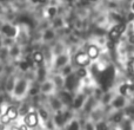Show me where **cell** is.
Segmentation results:
<instances>
[{
	"label": "cell",
	"instance_id": "obj_1",
	"mask_svg": "<svg viewBox=\"0 0 134 130\" xmlns=\"http://www.w3.org/2000/svg\"><path fill=\"white\" fill-rule=\"evenodd\" d=\"M25 123H26V126L31 127V128L35 127L38 124V116H37V114H35V112H30L28 115H26Z\"/></svg>",
	"mask_w": 134,
	"mask_h": 130
},
{
	"label": "cell",
	"instance_id": "obj_2",
	"mask_svg": "<svg viewBox=\"0 0 134 130\" xmlns=\"http://www.w3.org/2000/svg\"><path fill=\"white\" fill-rule=\"evenodd\" d=\"M90 57H88L87 53H82V52H80V53L76 54L75 57V62L78 65H80V66H86V65H88L90 63Z\"/></svg>",
	"mask_w": 134,
	"mask_h": 130
},
{
	"label": "cell",
	"instance_id": "obj_3",
	"mask_svg": "<svg viewBox=\"0 0 134 130\" xmlns=\"http://www.w3.org/2000/svg\"><path fill=\"white\" fill-rule=\"evenodd\" d=\"M87 54H88V57H90L91 59H95L98 57V54H99V49H98L95 45H92V46L88 47Z\"/></svg>",
	"mask_w": 134,
	"mask_h": 130
},
{
	"label": "cell",
	"instance_id": "obj_4",
	"mask_svg": "<svg viewBox=\"0 0 134 130\" xmlns=\"http://www.w3.org/2000/svg\"><path fill=\"white\" fill-rule=\"evenodd\" d=\"M6 115L8 116V118L11 119V121L12 119H15L16 117H18V110H16L15 107H9L6 111Z\"/></svg>",
	"mask_w": 134,
	"mask_h": 130
},
{
	"label": "cell",
	"instance_id": "obj_5",
	"mask_svg": "<svg viewBox=\"0 0 134 130\" xmlns=\"http://www.w3.org/2000/svg\"><path fill=\"white\" fill-rule=\"evenodd\" d=\"M120 34L121 33L118 31V28L114 27V28H112L111 32H109V39L113 40V42H116V40L119 39V37H120Z\"/></svg>",
	"mask_w": 134,
	"mask_h": 130
},
{
	"label": "cell",
	"instance_id": "obj_6",
	"mask_svg": "<svg viewBox=\"0 0 134 130\" xmlns=\"http://www.w3.org/2000/svg\"><path fill=\"white\" fill-rule=\"evenodd\" d=\"M33 61L38 64L42 63V61H44V54H42L41 52H35V53L33 54Z\"/></svg>",
	"mask_w": 134,
	"mask_h": 130
},
{
	"label": "cell",
	"instance_id": "obj_7",
	"mask_svg": "<svg viewBox=\"0 0 134 130\" xmlns=\"http://www.w3.org/2000/svg\"><path fill=\"white\" fill-rule=\"evenodd\" d=\"M120 92L122 93V95H127L128 92H130V86L127 85V84H124V85L120 86Z\"/></svg>",
	"mask_w": 134,
	"mask_h": 130
},
{
	"label": "cell",
	"instance_id": "obj_8",
	"mask_svg": "<svg viewBox=\"0 0 134 130\" xmlns=\"http://www.w3.org/2000/svg\"><path fill=\"white\" fill-rule=\"evenodd\" d=\"M128 70H130V73L134 76V58L130 59V63H128Z\"/></svg>",
	"mask_w": 134,
	"mask_h": 130
},
{
	"label": "cell",
	"instance_id": "obj_9",
	"mask_svg": "<svg viewBox=\"0 0 134 130\" xmlns=\"http://www.w3.org/2000/svg\"><path fill=\"white\" fill-rule=\"evenodd\" d=\"M4 31H6V32H7V34H8L9 37H13V36H14V33H15V31H14L13 28L8 27V26H7V27H5V28H4Z\"/></svg>",
	"mask_w": 134,
	"mask_h": 130
},
{
	"label": "cell",
	"instance_id": "obj_10",
	"mask_svg": "<svg viewBox=\"0 0 134 130\" xmlns=\"http://www.w3.org/2000/svg\"><path fill=\"white\" fill-rule=\"evenodd\" d=\"M0 121H1V123H4V124H7V123H8L9 121H11V119L8 118V116H7L6 114H5V115H2V116H1V118H0Z\"/></svg>",
	"mask_w": 134,
	"mask_h": 130
},
{
	"label": "cell",
	"instance_id": "obj_11",
	"mask_svg": "<svg viewBox=\"0 0 134 130\" xmlns=\"http://www.w3.org/2000/svg\"><path fill=\"white\" fill-rule=\"evenodd\" d=\"M115 27L118 28V31H119V32H120V33H122L124 31H125V28H126L124 24H119V25H118V26H115Z\"/></svg>",
	"mask_w": 134,
	"mask_h": 130
},
{
	"label": "cell",
	"instance_id": "obj_12",
	"mask_svg": "<svg viewBox=\"0 0 134 130\" xmlns=\"http://www.w3.org/2000/svg\"><path fill=\"white\" fill-rule=\"evenodd\" d=\"M78 76H79V77H85V76H86V70H85V69H79Z\"/></svg>",
	"mask_w": 134,
	"mask_h": 130
},
{
	"label": "cell",
	"instance_id": "obj_13",
	"mask_svg": "<svg viewBox=\"0 0 134 130\" xmlns=\"http://www.w3.org/2000/svg\"><path fill=\"white\" fill-rule=\"evenodd\" d=\"M121 117H122V116H121V114H116L115 116L113 117V121L118 123V122H120V121H121Z\"/></svg>",
	"mask_w": 134,
	"mask_h": 130
},
{
	"label": "cell",
	"instance_id": "obj_14",
	"mask_svg": "<svg viewBox=\"0 0 134 130\" xmlns=\"http://www.w3.org/2000/svg\"><path fill=\"white\" fill-rule=\"evenodd\" d=\"M57 123H58V124H61V123H63V117H61V115L60 114H58V116H57Z\"/></svg>",
	"mask_w": 134,
	"mask_h": 130
},
{
	"label": "cell",
	"instance_id": "obj_15",
	"mask_svg": "<svg viewBox=\"0 0 134 130\" xmlns=\"http://www.w3.org/2000/svg\"><path fill=\"white\" fill-rule=\"evenodd\" d=\"M48 14H49L51 17H53L54 14H55V8H54V7H51V8L48 9Z\"/></svg>",
	"mask_w": 134,
	"mask_h": 130
},
{
	"label": "cell",
	"instance_id": "obj_16",
	"mask_svg": "<svg viewBox=\"0 0 134 130\" xmlns=\"http://www.w3.org/2000/svg\"><path fill=\"white\" fill-rule=\"evenodd\" d=\"M40 115H41V117H44V118H47V114L45 110H40Z\"/></svg>",
	"mask_w": 134,
	"mask_h": 130
},
{
	"label": "cell",
	"instance_id": "obj_17",
	"mask_svg": "<svg viewBox=\"0 0 134 130\" xmlns=\"http://www.w3.org/2000/svg\"><path fill=\"white\" fill-rule=\"evenodd\" d=\"M113 46H114V42H113V40H111L109 43H107V47H109V49H113Z\"/></svg>",
	"mask_w": 134,
	"mask_h": 130
},
{
	"label": "cell",
	"instance_id": "obj_18",
	"mask_svg": "<svg viewBox=\"0 0 134 130\" xmlns=\"http://www.w3.org/2000/svg\"><path fill=\"white\" fill-rule=\"evenodd\" d=\"M79 105H81V98H78V99H76V103H75V104H74V107H75V108H78Z\"/></svg>",
	"mask_w": 134,
	"mask_h": 130
},
{
	"label": "cell",
	"instance_id": "obj_19",
	"mask_svg": "<svg viewBox=\"0 0 134 130\" xmlns=\"http://www.w3.org/2000/svg\"><path fill=\"white\" fill-rule=\"evenodd\" d=\"M20 114L21 115H26V114H27V109H26V108H23V109H21V111H20Z\"/></svg>",
	"mask_w": 134,
	"mask_h": 130
},
{
	"label": "cell",
	"instance_id": "obj_20",
	"mask_svg": "<svg viewBox=\"0 0 134 130\" xmlns=\"http://www.w3.org/2000/svg\"><path fill=\"white\" fill-rule=\"evenodd\" d=\"M27 66H28V64H27V63H23V64H21V69H24V70L27 69Z\"/></svg>",
	"mask_w": 134,
	"mask_h": 130
},
{
	"label": "cell",
	"instance_id": "obj_21",
	"mask_svg": "<svg viewBox=\"0 0 134 130\" xmlns=\"http://www.w3.org/2000/svg\"><path fill=\"white\" fill-rule=\"evenodd\" d=\"M88 2H90V0H81L80 4L81 5H86V4H88Z\"/></svg>",
	"mask_w": 134,
	"mask_h": 130
},
{
	"label": "cell",
	"instance_id": "obj_22",
	"mask_svg": "<svg viewBox=\"0 0 134 130\" xmlns=\"http://www.w3.org/2000/svg\"><path fill=\"white\" fill-rule=\"evenodd\" d=\"M35 93H37V90H35V89L33 90L32 89V90H31V95H35Z\"/></svg>",
	"mask_w": 134,
	"mask_h": 130
},
{
	"label": "cell",
	"instance_id": "obj_23",
	"mask_svg": "<svg viewBox=\"0 0 134 130\" xmlns=\"http://www.w3.org/2000/svg\"><path fill=\"white\" fill-rule=\"evenodd\" d=\"M71 128H73V129H76V128H78V126H76V124H75V123H74V124H73V126H72V127H71Z\"/></svg>",
	"mask_w": 134,
	"mask_h": 130
},
{
	"label": "cell",
	"instance_id": "obj_24",
	"mask_svg": "<svg viewBox=\"0 0 134 130\" xmlns=\"http://www.w3.org/2000/svg\"><path fill=\"white\" fill-rule=\"evenodd\" d=\"M128 19H130V20H132V19H133V14H130V17H128Z\"/></svg>",
	"mask_w": 134,
	"mask_h": 130
},
{
	"label": "cell",
	"instance_id": "obj_25",
	"mask_svg": "<svg viewBox=\"0 0 134 130\" xmlns=\"http://www.w3.org/2000/svg\"><path fill=\"white\" fill-rule=\"evenodd\" d=\"M20 128H21V129H24V130H25L26 128H27V127H26V126H21V127H20Z\"/></svg>",
	"mask_w": 134,
	"mask_h": 130
},
{
	"label": "cell",
	"instance_id": "obj_26",
	"mask_svg": "<svg viewBox=\"0 0 134 130\" xmlns=\"http://www.w3.org/2000/svg\"><path fill=\"white\" fill-rule=\"evenodd\" d=\"M32 1H34V2H38V0H32Z\"/></svg>",
	"mask_w": 134,
	"mask_h": 130
},
{
	"label": "cell",
	"instance_id": "obj_27",
	"mask_svg": "<svg viewBox=\"0 0 134 130\" xmlns=\"http://www.w3.org/2000/svg\"><path fill=\"white\" fill-rule=\"evenodd\" d=\"M132 7H133V11H134V2H133V6Z\"/></svg>",
	"mask_w": 134,
	"mask_h": 130
},
{
	"label": "cell",
	"instance_id": "obj_28",
	"mask_svg": "<svg viewBox=\"0 0 134 130\" xmlns=\"http://www.w3.org/2000/svg\"><path fill=\"white\" fill-rule=\"evenodd\" d=\"M90 1H97V0H90Z\"/></svg>",
	"mask_w": 134,
	"mask_h": 130
},
{
	"label": "cell",
	"instance_id": "obj_29",
	"mask_svg": "<svg viewBox=\"0 0 134 130\" xmlns=\"http://www.w3.org/2000/svg\"><path fill=\"white\" fill-rule=\"evenodd\" d=\"M67 1H72V0H67Z\"/></svg>",
	"mask_w": 134,
	"mask_h": 130
}]
</instances>
